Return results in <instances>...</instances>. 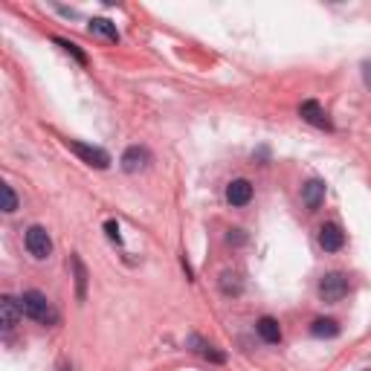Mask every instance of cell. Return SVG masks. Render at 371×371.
I'll return each mask as SVG.
<instances>
[{"label": "cell", "mask_w": 371, "mask_h": 371, "mask_svg": "<svg viewBox=\"0 0 371 371\" xmlns=\"http://www.w3.org/2000/svg\"><path fill=\"white\" fill-rule=\"evenodd\" d=\"M21 313L26 319L38 322V325H58V310L52 308V302L41 293V290H24V296L17 299Z\"/></svg>", "instance_id": "6da1fadb"}, {"label": "cell", "mask_w": 371, "mask_h": 371, "mask_svg": "<svg viewBox=\"0 0 371 371\" xmlns=\"http://www.w3.org/2000/svg\"><path fill=\"white\" fill-rule=\"evenodd\" d=\"M345 293H348V276L345 273H325L319 278V299L322 302H328V305L342 302Z\"/></svg>", "instance_id": "7a4b0ae2"}, {"label": "cell", "mask_w": 371, "mask_h": 371, "mask_svg": "<svg viewBox=\"0 0 371 371\" xmlns=\"http://www.w3.org/2000/svg\"><path fill=\"white\" fill-rule=\"evenodd\" d=\"M24 241H26V250H29L32 258L44 261V258L52 255V238H49V232H47L44 226H38V223L29 226L26 235H24Z\"/></svg>", "instance_id": "3957f363"}, {"label": "cell", "mask_w": 371, "mask_h": 371, "mask_svg": "<svg viewBox=\"0 0 371 371\" xmlns=\"http://www.w3.org/2000/svg\"><path fill=\"white\" fill-rule=\"evenodd\" d=\"M67 148L79 154L81 160L87 166H93V168H108L111 166V154L104 151V148H96V145H87V143H76V139H67Z\"/></svg>", "instance_id": "277c9868"}, {"label": "cell", "mask_w": 371, "mask_h": 371, "mask_svg": "<svg viewBox=\"0 0 371 371\" xmlns=\"http://www.w3.org/2000/svg\"><path fill=\"white\" fill-rule=\"evenodd\" d=\"M299 116H302L308 125H313V128H322V131H331V128H333L331 119H328V113L322 111V104L316 102V99H308V102L299 104Z\"/></svg>", "instance_id": "5b68a950"}, {"label": "cell", "mask_w": 371, "mask_h": 371, "mask_svg": "<svg viewBox=\"0 0 371 371\" xmlns=\"http://www.w3.org/2000/svg\"><path fill=\"white\" fill-rule=\"evenodd\" d=\"M148 163H151V154H148V148H143V145H131L125 154H122V160H119L122 171H128V174L143 171Z\"/></svg>", "instance_id": "8992f818"}, {"label": "cell", "mask_w": 371, "mask_h": 371, "mask_svg": "<svg viewBox=\"0 0 371 371\" xmlns=\"http://www.w3.org/2000/svg\"><path fill=\"white\" fill-rule=\"evenodd\" d=\"M319 244H322L325 253H340L342 244H345V232H342L337 223H325L319 229Z\"/></svg>", "instance_id": "52a82bcc"}, {"label": "cell", "mask_w": 371, "mask_h": 371, "mask_svg": "<svg viewBox=\"0 0 371 371\" xmlns=\"http://www.w3.org/2000/svg\"><path fill=\"white\" fill-rule=\"evenodd\" d=\"M21 305H17V299L12 296H3L0 299V325H3L6 333H12V328L17 325V319H21Z\"/></svg>", "instance_id": "ba28073f"}, {"label": "cell", "mask_w": 371, "mask_h": 371, "mask_svg": "<svg viewBox=\"0 0 371 371\" xmlns=\"http://www.w3.org/2000/svg\"><path fill=\"white\" fill-rule=\"evenodd\" d=\"M226 200L232 206H246L253 200V183L250 180H232L226 186Z\"/></svg>", "instance_id": "9c48e42d"}, {"label": "cell", "mask_w": 371, "mask_h": 371, "mask_svg": "<svg viewBox=\"0 0 371 371\" xmlns=\"http://www.w3.org/2000/svg\"><path fill=\"white\" fill-rule=\"evenodd\" d=\"M302 200H305V206H308L310 212H316V209L325 203V183H322V180L305 183V186H302Z\"/></svg>", "instance_id": "30bf717a"}, {"label": "cell", "mask_w": 371, "mask_h": 371, "mask_svg": "<svg viewBox=\"0 0 371 371\" xmlns=\"http://www.w3.org/2000/svg\"><path fill=\"white\" fill-rule=\"evenodd\" d=\"M255 331H258V337L264 342H270V345L281 342V325L273 319V316H261V319L255 322Z\"/></svg>", "instance_id": "8fae6325"}, {"label": "cell", "mask_w": 371, "mask_h": 371, "mask_svg": "<svg viewBox=\"0 0 371 371\" xmlns=\"http://www.w3.org/2000/svg\"><path fill=\"white\" fill-rule=\"evenodd\" d=\"M310 333L319 340H333V337H340V325H337V319H316L310 325Z\"/></svg>", "instance_id": "7c38bea8"}, {"label": "cell", "mask_w": 371, "mask_h": 371, "mask_svg": "<svg viewBox=\"0 0 371 371\" xmlns=\"http://www.w3.org/2000/svg\"><path fill=\"white\" fill-rule=\"evenodd\" d=\"M90 32L93 35H102V38H108V41H119V32H116V26L108 21V17H93L90 21Z\"/></svg>", "instance_id": "4fadbf2b"}, {"label": "cell", "mask_w": 371, "mask_h": 371, "mask_svg": "<svg viewBox=\"0 0 371 371\" xmlns=\"http://www.w3.org/2000/svg\"><path fill=\"white\" fill-rule=\"evenodd\" d=\"M73 267H76V285H79V299H84V293H87V270H84L81 258H73Z\"/></svg>", "instance_id": "5bb4252c"}, {"label": "cell", "mask_w": 371, "mask_h": 371, "mask_svg": "<svg viewBox=\"0 0 371 371\" xmlns=\"http://www.w3.org/2000/svg\"><path fill=\"white\" fill-rule=\"evenodd\" d=\"M56 44H58L64 52H70V56H73L79 64H87V56H84V52H81V49H79L73 41H67V38H56Z\"/></svg>", "instance_id": "9a60e30c"}, {"label": "cell", "mask_w": 371, "mask_h": 371, "mask_svg": "<svg viewBox=\"0 0 371 371\" xmlns=\"http://www.w3.org/2000/svg\"><path fill=\"white\" fill-rule=\"evenodd\" d=\"M0 191H3V212H15L17 209V194L12 191V186L3 183V186H0Z\"/></svg>", "instance_id": "2e32d148"}, {"label": "cell", "mask_w": 371, "mask_h": 371, "mask_svg": "<svg viewBox=\"0 0 371 371\" xmlns=\"http://www.w3.org/2000/svg\"><path fill=\"white\" fill-rule=\"evenodd\" d=\"M104 232H108V238H111V241L122 244V235H119V226H116V221H108V223H104Z\"/></svg>", "instance_id": "e0dca14e"}, {"label": "cell", "mask_w": 371, "mask_h": 371, "mask_svg": "<svg viewBox=\"0 0 371 371\" xmlns=\"http://www.w3.org/2000/svg\"><path fill=\"white\" fill-rule=\"evenodd\" d=\"M363 84H365V87H371V61H365V64H363Z\"/></svg>", "instance_id": "ac0fdd59"}, {"label": "cell", "mask_w": 371, "mask_h": 371, "mask_svg": "<svg viewBox=\"0 0 371 371\" xmlns=\"http://www.w3.org/2000/svg\"><path fill=\"white\" fill-rule=\"evenodd\" d=\"M61 371H73V368H70V365H64V368H61Z\"/></svg>", "instance_id": "d6986e66"}]
</instances>
